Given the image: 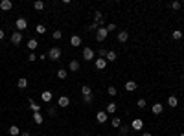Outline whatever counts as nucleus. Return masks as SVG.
Instances as JSON below:
<instances>
[{
  "instance_id": "nucleus-1",
  "label": "nucleus",
  "mask_w": 184,
  "mask_h": 136,
  "mask_svg": "<svg viewBox=\"0 0 184 136\" xmlns=\"http://www.w3.org/2000/svg\"><path fill=\"white\" fill-rule=\"evenodd\" d=\"M61 57H63V50H61L59 46H52L48 50V59L50 61H59Z\"/></svg>"
},
{
  "instance_id": "nucleus-2",
  "label": "nucleus",
  "mask_w": 184,
  "mask_h": 136,
  "mask_svg": "<svg viewBox=\"0 0 184 136\" xmlns=\"http://www.w3.org/2000/svg\"><path fill=\"white\" fill-rule=\"evenodd\" d=\"M107 35H109L107 28H105V26H101V28H98V31H96V40H98V42H103V40L107 39Z\"/></svg>"
},
{
  "instance_id": "nucleus-3",
  "label": "nucleus",
  "mask_w": 184,
  "mask_h": 136,
  "mask_svg": "<svg viewBox=\"0 0 184 136\" xmlns=\"http://www.w3.org/2000/svg\"><path fill=\"white\" fill-rule=\"evenodd\" d=\"M15 26H17V31H20V33H22L26 28H28V20H26V18H22V17H20V18H17V22H15Z\"/></svg>"
},
{
  "instance_id": "nucleus-4",
  "label": "nucleus",
  "mask_w": 184,
  "mask_h": 136,
  "mask_svg": "<svg viewBox=\"0 0 184 136\" xmlns=\"http://www.w3.org/2000/svg\"><path fill=\"white\" fill-rule=\"evenodd\" d=\"M94 57H96V52H94L92 48H88V46H87V48H83V59L85 61H92Z\"/></svg>"
},
{
  "instance_id": "nucleus-5",
  "label": "nucleus",
  "mask_w": 184,
  "mask_h": 136,
  "mask_svg": "<svg viewBox=\"0 0 184 136\" xmlns=\"http://www.w3.org/2000/svg\"><path fill=\"white\" fill-rule=\"evenodd\" d=\"M20 42H22V33H20V31H13L11 33V44L18 46Z\"/></svg>"
},
{
  "instance_id": "nucleus-6",
  "label": "nucleus",
  "mask_w": 184,
  "mask_h": 136,
  "mask_svg": "<svg viewBox=\"0 0 184 136\" xmlns=\"http://www.w3.org/2000/svg\"><path fill=\"white\" fill-rule=\"evenodd\" d=\"M131 129L133 131H142V129H144V121H142L140 118H134L131 121Z\"/></svg>"
},
{
  "instance_id": "nucleus-7",
  "label": "nucleus",
  "mask_w": 184,
  "mask_h": 136,
  "mask_svg": "<svg viewBox=\"0 0 184 136\" xmlns=\"http://www.w3.org/2000/svg\"><path fill=\"white\" fill-rule=\"evenodd\" d=\"M162 110H164V105H162V103H153V105H151V112L155 114V116L162 114Z\"/></svg>"
},
{
  "instance_id": "nucleus-8",
  "label": "nucleus",
  "mask_w": 184,
  "mask_h": 136,
  "mask_svg": "<svg viewBox=\"0 0 184 136\" xmlns=\"http://www.w3.org/2000/svg\"><path fill=\"white\" fill-rule=\"evenodd\" d=\"M127 39H129V33H127V30H120L118 31V42H127Z\"/></svg>"
},
{
  "instance_id": "nucleus-9",
  "label": "nucleus",
  "mask_w": 184,
  "mask_h": 136,
  "mask_svg": "<svg viewBox=\"0 0 184 136\" xmlns=\"http://www.w3.org/2000/svg\"><path fill=\"white\" fill-rule=\"evenodd\" d=\"M57 105H59L61 108L68 107V105H70V98H68V96H61V98L57 99Z\"/></svg>"
},
{
  "instance_id": "nucleus-10",
  "label": "nucleus",
  "mask_w": 184,
  "mask_h": 136,
  "mask_svg": "<svg viewBox=\"0 0 184 136\" xmlns=\"http://www.w3.org/2000/svg\"><path fill=\"white\" fill-rule=\"evenodd\" d=\"M40 99H43L44 103H50V101L53 99V96H52L50 90H44V92H40Z\"/></svg>"
},
{
  "instance_id": "nucleus-11",
  "label": "nucleus",
  "mask_w": 184,
  "mask_h": 136,
  "mask_svg": "<svg viewBox=\"0 0 184 136\" xmlns=\"http://www.w3.org/2000/svg\"><path fill=\"white\" fill-rule=\"evenodd\" d=\"M11 8H13L11 0H2V2H0V9H2V11H9Z\"/></svg>"
},
{
  "instance_id": "nucleus-12",
  "label": "nucleus",
  "mask_w": 184,
  "mask_h": 136,
  "mask_svg": "<svg viewBox=\"0 0 184 136\" xmlns=\"http://www.w3.org/2000/svg\"><path fill=\"white\" fill-rule=\"evenodd\" d=\"M96 121H98V123H105V121H107V112L105 110H99L96 114Z\"/></svg>"
},
{
  "instance_id": "nucleus-13",
  "label": "nucleus",
  "mask_w": 184,
  "mask_h": 136,
  "mask_svg": "<svg viewBox=\"0 0 184 136\" xmlns=\"http://www.w3.org/2000/svg\"><path fill=\"white\" fill-rule=\"evenodd\" d=\"M79 66H81V64H79V61H77V59H72V61H70V64H68L70 72H77V70H79Z\"/></svg>"
},
{
  "instance_id": "nucleus-14",
  "label": "nucleus",
  "mask_w": 184,
  "mask_h": 136,
  "mask_svg": "<svg viewBox=\"0 0 184 136\" xmlns=\"http://www.w3.org/2000/svg\"><path fill=\"white\" fill-rule=\"evenodd\" d=\"M136 88H138L136 81H127V83H125V90H127V92H134Z\"/></svg>"
},
{
  "instance_id": "nucleus-15",
  "label": "nucleus",
  "mask_w": 184,
  "mask_h": 136,
  "mask_svg": "<svg viewBox=\"0 0 184 136\" xmlns=\"http://www.w3.org/2000/svg\"><path fill=\"white\" fill-rule=\"evenodd\" d=\"M94 64H96V68H98V70H103V68L107 66V59H96V61H94Z\"/></svg>"
},
{
  "instance_id": "nucleus-16",
  "label": "nucleus",
  "mask_w": 184,
  "mask_h": 136,
  "mask_svg": "<svg viewBox=\"0 0 184 136\" xmlns=\"http://www.w3.org/2000/svg\"><path fill=\"white\" fill-rule=\"evenodd\" d=\"M105 59H107V63H114V61L118 59V55H116V52L109 50V52H107V57H105Z\"/></svg>"
},
{
  "instance_id": "nucleus-17",
  "label": "nucleus",
  "mask_w": 184,
  "mask_h": 136,
  "mask_svg": "<svg viewBox=\"0 0 184 136\" xmlns=\"http://www.w3.org/2000/svg\"><path fill=\"white\" fill-rule=\"evenodd\" d=\"M17 86L20 88V90H24V88L28 86V79H26V77H18V81H17Z\"/></svg>"
},
{
  "instance_id": "nucleus-18",
  "label": "nucleus",
  "mask_w": 184,
  "mask_h": 136,
  "mask_svg": "<svg viewBox=\"0 0 184 136\" xmlns=\"http://www.w3.org/2000/svg\"><path fill=\"white\" fill-rule=\"evenodd\" d=\"M33 121H35L37 125H40V123L44 121V116H43L40 112H33Z\"/></svg>"
},
{
  "instance_id": "nucleus-19",
  "label": "nucleus",
  "mask_w": 184,
  "mask_h": 136,
  "mask_svg": "<svg viewBox=\"0 0 184 136\" xmlns=\"http://www.w3.org/2000/svg\"><path fill=\"white\" fill-rule=\"evenodd\" d=\"M8 132H9V136H20V132H22V131H20V129H18L17 125H11Z\"/></svg>"
},
{
  "instance_id": "nucleus-20",
  "label": "nucleus",
  "mask_w": 184,
  "mask_h": 136,
  "mask_svg": "<svg viewBox=\"0 0 184 136\" xmlns=\"http://www.w3.org/2000/svg\"><path fill=\"white\" fill-rule=\"evenodd\" d=\"M26 46H28V48H30L31 52H35V50H37V46H39V42H37V39H30Z\"/></svg>"
},
{
  "instance_id": "nucleus-21",
  "label": "nucleus",
  "mask_w": 184,
  "mask_h": 136,
  "mask_svg": "<svg viewBox=\"0 0 184 136\" xmlns=\"http://www.w3.org/2000/svg\"><path fill=\"white\" fill-rule=\"evenodd\" d=\"M70 44L74 46V48H77V46H81V37H79V35H74V37L70 39Z\"/></svg>"
},
{
  "instance_id": "nucleus-22",
  "label": "nucleus",
  "mask_w": 184,
  "mask_h": 136,
  "mask_svg": "<svg viewBox=\"0 0 184 136\" xmlns=\"http://www.w3.org/2000/svg\"><path fill=\"white\" fill-rule=\"evenodd\" d=\"M168 105L171 107V108H175L177 105H179V99H177L175 96H169V98H168Z\"/></svg>"
},
{
  "instance_id": "nucleus-23",
  "label": "nucleus",
  "mask_w": 184,
  "mask_h": 136,
  "mask_svg": "<svg viewBox=\"0 0 184 136\" xmlns=\"http://www.w3.org/2000/svg\"><path fill=\"white\" fill-rule=\"evenodd\" d=\"M33 9L43 11L44 9V2H43V0H35V2H33Z\"/></svg>"
},
{
  "instance_id": "nucleus-24",
  "label": "nucleus",
  "mask_w": 184,
  "mask_h": 136,
  "mask_svg": "<svg viewBox=\"0 0 184 136\" xmlns=\"http://www.w3.org/2000/svg\"><path fill=\"white\" fill-rule=\"evenodd\" d=\"M30 108H31L33 112H40V105H39V103H35V101H33V98L30 99Z\"/></svg>"
},
{
  "instance_id": "nucleus-25",
  "label": "nucleus",
  "mask_w": 184,
  "mask_h": 136,
  "mask_svg": "<svg viewBox=\"0 0 184 136\" xmlns=\"http://www.w3.org/2000/svg\"><path fill=\"white\" fill-rule=\"evenodd\" d=\"M129 131H131V125H121V129H120V136H129Z\"/></svg>"
},
{
  "instance_id": "nucleus-26",
  "label": "nucleus",
  "mask_w": 184,
  "mask_h": 136,
  "mask_svg": "<svg viewBox=\"0 0 184 136\" xmlns=\"http://www.w3.org/2000/svg\"><path fill=\"white\" fill-rule=\"evenodd\" d=\"M81 92H83V96H92V88L88 85H83L81 86Z\"/></svg>"
},
{
  "instance_id": "nucleus-27",
  "label": "nucleus",
  "mask_w": 184,
  "mask_h": 136,
  "mask_svg": "<svg viewBox=\"0 0 184 136\" xmlns=\"http://www.w3.org/2000/svg\"><path fill=\"white\" fill-rule=\"evenodd\" d=\"M116 108H118V107H116V103H109L105 112H107V114H114V112H116Z\"/></svg>"
},
{
  "instance_id": "nucleus-28",
  "label": "nucleus",
  "mask_w": 184,
  "mask_h": 136,
  "mask_svg": "<svg viewBox=\"0 0 184 136\" xmlns=\"http://www.w3.org/2000/svg\"><path fill=\"white\" fill-rule=\"evenodd\" d=\"M35 31L39 33V35H44V33H46V26L44 24H37L35 26Z\"/></svg>"
},
{
  "instance_id": "nucleus-29",
  "label": "nucleus",
  "mask_w": 184,
  "mask_h": 136,
  "mask_svg": "<svg viewBox=\"0 0 184 136\" xmlns=\"http://www.w3.org/2000/svg\"><path fill=\"white\" fill-rule=\"evenodd\" d=\"M66 76H68V72L65 70V68H59V70H57V77L59 79H66Z\"/></svg>"
},
{
  "instance_id": "nucleus-30",
  "label": "nucleus",
  "mask_w": 184,
  "mask_h": 136,
  "mask_svg": "<svg viewBox=\"0 0 184 136\" xmlns=\"http://www.w3.org/2000/svg\"><path fill=\"white\" fill-rule=\"evenodd\" d=\"M94 20H96V22H99V20H103V13H101L99 9H98V11H94Z\"/></svg>"
},
{
  "instance_id": "nucleus-31",
  "label": "nucleus",
  "mask_w": 184,
  "mask_h": 136,
  "mask_svg": "<svg viewBox=\"0 0 184 136\" xmlns=\"http://www.w3.org/2000/svg\"><path fill=\"white\" fill-rule=\"evenodd\" d=\"M171 37H173L175 40H179V39H182V31H180V30H175V31L171 33Z\"/></svg>"
},
{
  "instance_id": "nucleus-32",
  "label": "nucleus",
  "mask_w": 184,
  "mask_h": 136,
  "mask_svg": "<svg viewBox=\"0 0 184 136\" xmlns=\"http://www.w3.org/2000/svg\"><path fill=\"white\" fill-rule=\"evenodd\" d=\"M111 125H112V127H121V120H120V118H112V120H111Z\"/></svg>"
},
{
  "instance_id": "nucleus-33",
  "label": "nucleus",
  "mask_w": 184,
  "mask_h": 136,
  "mask_svg": "<svg viewBox=\"0 0 184 136\" xmlns=\"http://www.w3.org/2000/svg\"><path fill=\"white\" fill-rule=\"evenodd\" d=\"M107 94H109V96H116V94H118L116 86H109V88H107Z\"/></svg>"
},
{
  "instance_id": "nucleus-34",
  "label": "nucleus",
  "mask_w": 184,
  "mask_h": 136,
  "mask_svg": "<svg viewBox=\"0 0 184 136\" xmlns=\"http://www.w3.org/2000/svg\"><path fill=\"white\" fill-rule=\"evenodd\" d=\"M136 105H138V108H146V105H147V101H146L144 98H142V99H138V101H136Z\"/></svg>"
},
{
  "instance_id": "nucleus-35",
  "label": "nucleus",
  "mask_w": 184,
  "mask_h": 136,
  "mask_svg": "<svg viewBox=\"0 0 184 136\" xmlns=\"http://www.w3.org/2000/svg\"><path fill=\"white\" fill-rule=\"evenodd\" d=\"M92 99H94V94H92V96H83V103L88 105V103H92Z\"/></svg>"
},
{
  "instance_id": "nucleus-36",
  "label": "nucleus",
  "mask_w": 184,
  "mask_h": 136,
  "mask_svg": "<svg viewBox=\"0 0 184 136\" xmlns=\"http://www.w3.org/2000/svg\"><path fill=\"white\" fill-rule=\"evenodd\" d=\"M52 37L57 40V39H61V37H63V31H61V30H55V31H53V35H52Z\"/></svg>"
},
{
  "instance_id": "nucleus-37",
  "label": "nucleus",
  "mask_w": 184,
  "mask_h": 136,
  "mask_svg": "<svg viewBox=\"0 0 184 136\" xmlns=\"http://www.w3.org/2000/svg\"><path fill=\"white\" fill-rule=\"evenodd\" d=\"M98 55H99L101 59H105V57H107V50H105V48H99V50H98Z\"/></svg>"
},
{
  "instance_id": "nucleus-38",
  "label": "nucleus",
  "mask_w": 184,
  "mask_h": 136,
  "mask_svg": "<svg viewBox=\"0 0 184 136\" xmlns=\"http://www.w3.org/2000/svg\"><path fill=\"white\" fill-rule=\"evenodd\" d=\"M171 8H173V9H180V8H182V4L179 2V0H175V2H171Z\"/></svg>"
},
{
  "instance_id": "nucleus-39",
  "label": "nucleus",
  "mask_w": 184,
  "mask_h": 136,
  "mask_svg": "<svg viewBox=\"0 0 184 136\" xmlns=\"http://www.w3.org/2000/svg\"><path fill=\"white\" fill-rule=\"evenodd\" d=\"M105 28H107V31H109V33H111V31H114V30H116V24H112V22H111V24H107Z\"/></svg>"
},
{
  "instance_id": "nucleus-40",
  "label": "nucleus",
  "mask_w": 184,
  "mask_h": 136,
  "mask_svg": "<svg viewBox=\"0 0 184 136\" xmlns=\"http://www.w3.org/2000/svg\"><path fill=\"white\" fill-rule=\"evenodd\" d=\"M37 59H39V57L35 55V52H31L30 55H28V61H31V63H33V61H37Z\"/></svg>"
},
{
  "instance_id": "nucleus-41",
  "label": "nucleus",
  "mask_w": 184,
  "mask_h": 136,
  "mask_svg": "<svg viewBox=\"0 0 184 136\" xmlns=\"http://www.w3.org/2000/svg\"><path fill=\"white\" fill-rule=\"evenodd\" d=\"M98 28H99V24H98V22H92L90 26H88V30H96V31H98Z\"/></svg>"
},
{
  "instance_id": "nucleus-42",
  "label": "nucleus",
  "mask_w": 184,
  "mask_h": 136,
  "mask_svg": "<svg viewBox=\"0 0 184 136\" xmlns=\"http://www.w3.org/2000/svg\"><path fill=\"white\" fill-rule=\"evenodd\" d=\"M48 114L50 116H55V108H48Z\"/></svg>"
},
{
  "instance_id": "nucleus-43",
  "label": "nucleus",
  "mask_w": 184,
  "mask_h": 136,
  "mask_svg": "<svg viewBox=\"0 0 184 136\" xmlns=\"http://www.w3.org/2000/svg\"><path fill=\"white\" fill-rule=\"evenodd\" d=\"M0 40H4V30H0Z\"/></svg>"
},
{
  "instance_id": "nucleus-44",
  "label": "nucleus",
  "mask_w": 184,
  "mask_h": 136,
  "mask_svg": "<svg viewBox=\"0 0 184 136\" xmlns=\"http://www.w3.org/2000/svg\"><path fill=\"white\" fill-rule=\"evenodd\" d=\"M20 136H30V132H28V131H24V132H20Z\"/></svg>"
},
{
  "instance_id": "nucleus-45",
  "label": "nucleus",
  "mask_w": 184,
  "mask_h": 136,
  "mask_svg": "<svg viewBox=\"0 0 184 136\" xmlns=\"http://www.w3.org/2000/svg\"><path fill=\"white\" fill-rule=\"evenodd\" d=\"M144 136H151V132H144Z\"/></svg>"
},
{
  "instance_id": "nucleus-46",
  "label": "nucleus",
  "mask_w": 184,
  "mask_h": 136,
  "mask_svg": "<svg viewBox=\"0 0 184 136\" xmlns=\"http://www.w3.org/2000/svg\"><path fill=\"white\" fill-rule=\"evenodd\" d=\"M179 136H184V132H180V134H179Z\"/></svg>"
},
{
  "instance_id": "nucleus-47",
  "label": "nucleus",
  "mask_w": 184,
  "mask_h": 136,
  "mask_svg": "<svg viewBox=\"0 0 184 136\" xmlns=\"http://www.w3.org/2000/svg\"><path fill=\"white\" fill-rule=\"evenodd\" d=\"M129 136H134V134H129Z\"/></svg>"
},
{
  "instance_id": "nucleus-48",
  "label": "nucleus",
  "mask_w": 184,
  "mask_h": 136,
  "mask_svg": "<svg viewBox=\"0 0 184 136\" xmlns=\"http://www.w3.org/2000/svg\"><path fill=\"white\" fill-rule=\"evenodd\" d=\"M85 136H90V134H85Z\"/></svg>"
},
{
  "instance_id": "nucleus-49",
  "label": "nucleus",
  "mask_w": 184,
  "mask_h": 136,
  "mask_svg": "<svg viewBox=\"0 0 184 136\" xmlns=\"http://www.w3.org/2000/svg\"><path fill=\"white\" fill-rule=\"evenodd\" d=\"M107 136H111V134H107Z\"/></svg>"
}]
</instances>
